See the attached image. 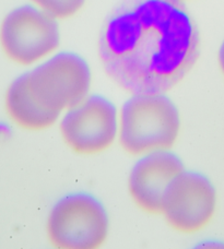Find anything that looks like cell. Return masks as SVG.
Returning <instances> with one entry per match:
<instances>
[{
  "instance_id": "obj_1",
  "label": "cell",
  "mask_w": 224,
  "mask_h": 249,
  "mask_svg": "<svg viewBox=\"0 0 224 249\" xmlns=\"http://www.w3.org/2000/svg\"><path fill=\"white\" fill-rule=\"evenodd\" d=\"M98 53L106 73L131 93L167 92L200 54V34L178 0H122L103 26Z\"/></svg>"
},
{
  "instance_id": "obj_2",
  "label": "cell",
  "mask_w": 224,
  "mask_h": 249,
  "mask_svg": "<svg viewBox=\"0 0 224 249\" xmlns=\"http://www.w3.org/2000/svg\"><path fill=\"white\" fill-rule=\"evenodd\" d=\"M181 114L165 92L132 93L119 113V141L131 154L171 149L181 130Z\"/></svg>"
},
{
  "instance_id": "obj_3",
  "label": "cell",
  "mask_w": 224,
  "mask_h": 249,
  "mask_svg": "<svg viewBox=\"0 0 224 249\" xmlns=\"http://www.w3.org/2000/svg\"><path fill=\"white\" fill-rule=\"evenodd\" d=\"M109 231L106 207L88 191H73L62 196L54 203L47 220L48 236L58 248H97L106 241Z\"/></svg>"
},
{
  "instance_id": "obj_4",
  "label": "cell",
  "mask_w": 224,
  "mask_h": 249,
  "mask_svg": "<svg viewBox=\"0 0 224 249\" xmlns=\"http://www.w3.org/2000/svg\"><path fill=\"white\" fill-rule=\"evenodd\" d=\"M33 94L47 107L65 112L90 94L92 71L78 53L61 51L26 71Z\"/></svg>"
},
{
  "instance_id": "obj_5",
  "label": "cell",
  "mask_w": 224,
  "mask_h": 249,
  "mask_svg": "<svg viewBox=\"0 0 224 249\" xmlns=\"http://www.w3.org/2000/svg\"><path fill=\"white\" fill-rule=\"evenodd\" d=\"M58 19L34 3H25L8 13L0 29V42L6 54L21 65H33L47 58L60 45Z\"/></svg>"
},
{
  "instance_id": "obj_6",
  "label": "cell",
  "mask_w": 224,
  "mask_h": 249,
  "mask_svg": "<svg viewBox=\"0 0 224 249\" xmlns=\"http://www.w3.org/2000/svg\"><path fill=\"white\" fill-rule=\"evenodd\" d=\"M61 136L71 149L95 154L113 144L119 133V112L114 102L102 94H89L60 118Z\"/></svg>"
},
{
  "instance_id": "obj_7",
  "label": "cell",
  "mask_w": 224,
  "mask_h": 249,
  "mask_svg": "<svg viewBox=\"0 0 224 249\" xmlns=\"http://www.w3.org/2000/svg\"><path fill=\"white\" fill-rule=\"evenodd\" d=\"M217 202L212 180L204 173L185 168L168 186L161 212L175 230L192 233L211 221Z\"/></svg>"
},
{
  "instance_id": "obj_8",
  "label": "cell",
  "mask_w": 224,
  "mask_h": 249,
  "mask_svg": "<svg viewBox=\"0 0 224 249\" xmlns=\"http://www.w3.org/2000/svg\"><path fill=\"white\" fill-rule=\"evenodd\" d=\"M185 170L183 160L171 149L150 151L140 155L129 174V191L139 207L161 212L168 186Z\"/></svg>"
},
{
  "instance_id": "obj_9",
  "label": "cell",
  "mask_w": 224,
  "mask_h": 249,
  "mask_svg": "<svg viewBox=\"0 0 224 249\" xmlns=\"http://www.w3.org/2000/svg\"><path fill=\"white\" fill-rule=\"evenodd\" d=\"M6 104L8 113L18 124L31 130L51 127L62 113L43 105L31 90L28 73L13 80L8 89Z\"/></svg>"
},
{
  "instance_id": "obj_10",
  "label": "cell",
  "mask_w": 224,
  "mask_h": 249,
  "mask_svg": "<svg viewBox=\"0 0 224 249\" xmlns=\"http://www.w3.org/2000/svg\"><path fill=\"white\" fill-rule=\"evenodd\" d=\"M87 0H32L34 4L43 9L56 19H67L81 10Z\"/></svg>"
},
{
  "instance_id": "obj_11",
  "label": "cell",
  "mask_w": 224,
  "mask_h": 249,
  "mask_svg": "<svg viewBox=\"0 0 224 249\" xmlns=\"http://www.w3.org/2000/svg\"><path fill=\"white\" fill-rule=\"evenodd\" d=\"M218 59H219V65H220V68L222 70V72L224 73V39L221 43L220 48H219Z\"/></svg>"
},
{
  "instance_id": "obj_12",
  "label": "cell",
  "mask_w": 224,
  "mask_h": 249,
  "mask_svg": "<svg viewBox=\"0 0 224 249\" xmlns=\"http://www.w3.org/2000/svg\"><path fill=\"white\" fill-rule=\"evenodd\" d=\"M178 1H182V2H184V1H185V0H178Z\"/></svg>"
}]
</instances>
